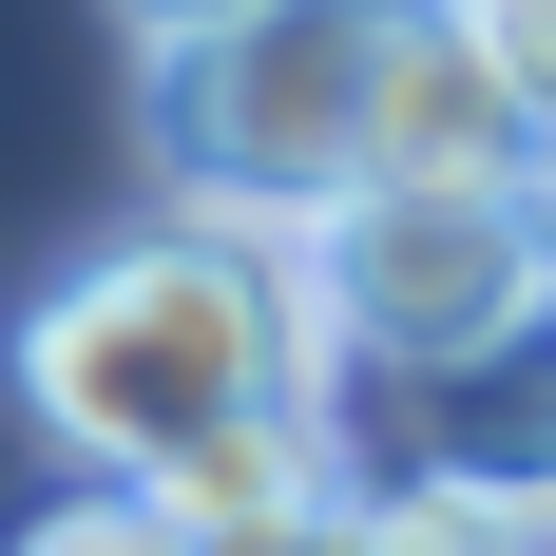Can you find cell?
Segmentation results:
<instances>
[{"instance_id":"6da1fadb","label":"cell","mask_w":556,"mask_h":556,"mask_svg":"<svg viewBox=\"0 0 556 556\" xmlns=\"http://www.w3.org/2000/svg\"><path fill=\"white\" fill-rule=\"evenodd\" d=\"M327 288L269 230H115L20 307V422L77 480H173L269 403H327Z\"/></svg>"},{"instance_id":"7a4b0ae2","label":"cell","mask_w":556,"mask_h":556,"mask_svg":"<svg viewBox=\"0 0 556 556\" xmlns=\"http://www.w3.org/2000/svg\"><path fill=\"white\" fill-rule=\"evenodd\" d=\"M422 0H250L230 39H173L154 97H135V154H154L173 230H307L345 192H384V58Z\"/></svg>"},{"instance_id":"3957f363","label":"cell","mask_w":556,"mask_h":556,"mask_svg":"<svg viewBox=\"0 0 556 556\" xmlns=\"http://www.w3.org/2000/svg\"><path fill=\"white\" fill-rule=\"evenodd\" d=\"M307 288H327L345 365H403V384H480V365H538L556 345V212L538 192H345L307 230Z\"/></svg>"},{"instance_id":"277c9868","label":"cell","mask_w":556,"mask_h":556,"mask_svg":"<svg viewBox=\"0 0 556 556\" xmlns=\"http://www.w3.org/2000/svg\"><path fill=\"white\" fill-rule=\"evenodd\" d=\"M384 173L403 192H538V97L460 39L442 0H422L403 58H384Z\"/></svg>"},{"instance_id":"5b68a950","label":"cell","mask_w":556,"mask_h":556,"mask_svg":"<svg viewBox=\"0 0 556 556\" xmlns=\"http://www.w3.org/2000/svg\"><path fill=\"white\" fill-rule=\"evenodd\" d=\"M154 500L192 518L212 556H307V538H327L345 500H365V460H345V422H327V403H269V422L192 442V460L154 480Z\"/></svg>"},{"instance_id":"8992f818","label":"cell","mask_w":556,"mask_h":556,"mask_svg":"<svg viewBox=\"0 0 556 556\" xmlns=\"http://www.w3.org/2000/svg\"><path fill=\"white\" fill-rule=\"evenodd\" d=\"M0 556H212V538H192V518H173L154 480H58V500L20 518Z\"/></svg>"},{"instance_id":"52a82bcc","label":"cell","mask_w":556,"mask_h":556,"mask_svg":"<svg viewBox=\"0 0 556 556\" xmlns=\"http://www.w3.org/2000/svg\"><path fill=\"white\" fill-rule=\"evenodd\" d=\"M307 556H518V538H500L480 500H460V480H365V500H345Z\"/></svg>"},{"instance_id":"ba28073f","label":"cell","mask_w":556,"mask_h":556,"mask_svg":"<svg viewBox=\"0 0 556 556\" xmlns=\"http://www.w3.org/2000/svg\"><path fill=\"white\" fill-rule=\"evenodd\" d=\"M442 20H460L480 58H500V77H518L538 115H556V0H442Z\"/></svg>"},{"instance_id":"9c48e42d","label":"cell","mask_w":556,"mask_h":556,"mask_svg":"<svg viewBox=\"0 0 556 556\" xmlns=\"http://www.w3.org/2000/svg\"><path fill=\"white\" fill-rule=\"evenodd\" d=\"M115 20H135V39L173 58V39H230V20H250V0H115Z\"/></svg>"},{"instance_id":"30bf717a","label":"cell","mask_w":556,"mask_h":556,"mask_svg":"<svg viewBox=\"0 0 556 556\" xmlns=\"http://www.w3.org/2000/svg\"><path fill=\"white\" fill-rule=\"evenodd\" d=\"M538 212H556V115H538Z\"/></svg>"}]
</instances>
